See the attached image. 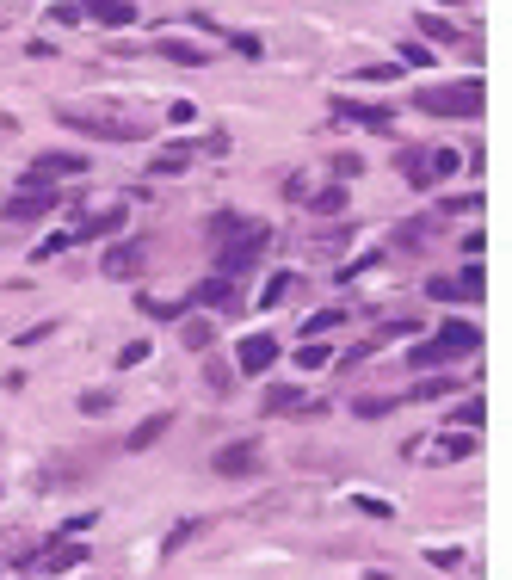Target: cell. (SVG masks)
Segmentation results:
<instances>
[{"label":"cell","mask_w":512,"mask_h":580,"mask_svg":"<svg viewBox=\"0 0 512 580\" xmlns=\"http://www.w3.org/2000/svg\"><path fill=\"white\" fill-rule=\"evenodd\" d=\"M50 334H56V321H38V328H25V334H19V346H38V340H50Z\"/></svg>","instance_id":"44"},{"label":"cell","mask_w":512,"mask_h":580,"mask_svg":"<svg viewBox=\"0 0 512 580\" xmlns=\"http://www.w3.org/2000/svg\"><path fill=\"white\" fill-rule=\"evenodd\" d=\"M340 321H346V309H315L303 321V334H327V328H340Z\"/></svg>","instance_id":"29"},{"label":"cell","mask_w":512,"mask_h":580,"mask_svg":"<svg viewBox=\"0 0 512 580\" xmlns=\"http://www.w3.org/2000/svg\"><path fill=\"white\" fill-rule=\"evenodd\" d=\"M75 7H81L87 19H99V25H112V31H124V25L136 19V0H75Z\"/></svg>","instance_id":"10"},{"label":"cell","mask_w":512,"mask_h":580,"mask_svg":"<svg viewBox=\"0 0 512 580\" xmlns=\"http://www.w3.org/2000/svg\"><path fill=\"white\" fill-rule=\"evenodd\" d=\"M253 469H260V445H253V439L216 451V476H253Z\"/></svg>","instance_id":"8"},{"label":"cell","mask_w":512,"mask_h":580,"mask_svg":"<svg viewBox=\"0 0 512 580\" xmlns=\"http://www.w3.org/2000/svg\"><path fill=\"white\" fill-rule=\"evenodd\" d=\"M204 383H210V389H216V395H229V389H235V383H229V371H223V365H204Z\"/></svg>","instance_id":"41"},{"label":"cell","mask_w":512,"mask_h":580,"mask_svg":"<svg viewBox=\"0 0 512 580\" xmlns=\"http://www.w3.org/2000/svg\"><path fill=\"white\" fill-rule=\"evenodd\" d=\"M321 365H334V352H327L321 340H309V346H297V371H321Z\"/></svg>","instance_id":"25"},{"label":"cell","mask_w":512,"mask_h":580,"mask_svg":"<svg viewBox=\"0 0 512 580\" xmlns=\"http://www.w3.org/2000/svg\"><path fill=\"white\" fill-rule=\"evenodd\" d=\"M192 118H198L192 99H173V105H167V124H192Z\"/></svg>","instance_id":"37"},{"label":"cell","mask_w":512,"mask_h":580,"mask_svg":"<svg viewBox=\"0 0 512 580\" xmlns=\"http://www.w3.org/2000/svg\"><path fill=\"white\" fill-rule=\"evenodd\" d=\"M272 365H278V340H272V334H247V340H241V352H235V371L266 377Z\"/></svg>","instance_id":"6"},{"label":"cell","mask_w":512,"mask_h":580,"mask_svg":"<svg viewBox=\"0 0 512 580\" xmlns=\"http://www.w3.org/2000/svg\"><path fill=\"white\" fill-rule=\"evenodd\" d=\"M426 562H432V568H445V574H451V568H457L463 556H457V550H426Z\"/></svg>","instance_id":"46"},{"label":"cell","mask_w":512,"mask_h":580,"mask_svg":"<svg viewBox=\"0 0 512 580\" xmlns=\"http://www.w3.org/2000/svg\"><path fill=\"white\" fill-rule=\"evenodd\" d=\"M352 506H358V513H371V519H389V506H383V500H371V494H358Z\"/></svg>","instance_id":"47"},{"label":"cell","mask_w":512,"mask_h":580,"mask_svg":"<svg viewBox=\"0 0 512 580\" xmlns=\"http://www.w3.org/2000/svg\"><path fill=\"white\" fill-rule=\"evenodd\" d=\"M457 284H463V297L475 303V297H482V290H488V272H482V260H463V272H457Z\"/></svg>","instance_id":"21"},{"label":"cell","mask_w":512,"mask_h":580,"mask_svg":"<svg viewBox=\"0 0 512 580\" xmlns=\"http://www.w3.org/2000/svg\"><path fill=\"white\" fill-rule=\"evenodd\" d=\"M266 247H272V229L266 223H241L235 235L216 241V278H241L266 260Z\"/></svg>","instance_id":"2"},{"label":"cell","mask_w":512,"mask_h":580,"mask_svg":"<svg viewBox=\"0 0 512 580\" xmlns=\"http://www.w3.org/2000/svg\"><path fill=\"white\" fill-rule=\"evenodd\" d=\"M358 173H364L358 155H334V179H358Z\"/></svg>","instance_id":"40"},{"label":"cell","mask_w":512,"mask_h":580,"mask_svg":"<svg viewBox=\"0 0 512 580\" xmlns=\"http://www.w3.org/2000/svg\"><path fill=\"white\" fill-rule=\"evenodd\" d=\"M179 340H186L192 352H210V346H216V328H210V321H186V328H179Z\"/></svg>","instance_id":"22"},{"label":"cell","mask_w":512,"mask_h":580,"mask_svg":"<svg viewBox=\"0 0 512 580\" xmlns=\"http://www.w3.org/2000/svg\"><path fill=\"white\" fill-rule=\"evenodd\" d=\"M62 247H75V235H50V241H38V247H31V260H56Z\"/></svg>","instance_id":"32"},{"label":"cell","mask_w":512,"mask_h":580,"mask_svg":"<svg viewBox=\"0 0 512 580\" xmlns=\"http://www.w3.org/2000/svg\"><path fill=\"white\" fill-rule=\"evenodd\" d=\"M414 105L432 112V118H482L488 112V87H482V75H469V81H451V87H420Z\"/></svg>","instance_id":"1"},{"label":"cell","mask_w":512,"mask_h":580,"mask_svg":"<svg viewBox=\"0 0 512 580\" xmlns=\"http://www.w3.org/2000/svg\"><path fill=\"white\" fill-rule=\"evenodd\" d=\"M401 62H408V68H432V50L426 44H401Z\"/></svg>","instance_id":"38"},{"label":"cell","mask_w":512,"mask_h":580,"mask_svg":"<svg viewBox=\"0 0 512 580\" xmlns=\"http://www.w3.org/2000/svg\"><path fill=\"white\" fill-rule=\"evenodd\" d=\"M44 568H50V574H62V568H81V550H50V556H44Z\"/></svg>","instance_id":"34"},{"label":"cell","mask_w":512,"mask_h":580,"mask_svg":"<svg viewBox=\"0 0 512 580\" xmlns=\"http://www.w3.org/2000/svg\"><path fill=\"white\" fill-rule=\"evenodd\" d=\"M105 408H112V389H87L81 395V414H105Z\"/></svg>","instance_id":"35"},{"label":"cell","mask_w":512,"mask_h":580,"mask_svg":"<svg viewBox=\"0 0 512 580\" xmlns=\"http://www.w3.org/2000/svg\"><path fill=\"white\" fill-rule=\"evenodd\" d=\"M334 118L364 124V130H395V118L383 112V105H358V99H334Z\"/></svg>","instance_id":"11"},{"label":"cell","mask_w":512,"mask_h":580,"mask_svg":"<svg viewBox=\"0 0 512 580\" xmlns=\"http://www.w3.org/2000/svg\"><path fill=\"white\" fill-rule=\"evenodd\" d=\"M192 531H198V519H179V525H173V531H167V550H179V543H186V537H192Z\"/></svg>","instance_id":"45"},{"label":"cell","mask_w":512,"mask_h":580,"mask_svg":"<svg viewBox=\"0 0 512 580\" xmlns=\"http://www.w3.org/2000/svg\"><path fill=\"white\" fill-rule=\"evenodd\" d=\"M235 229H241V216H235V210H210V223H204V235H210V247H216V241H223V235H235Z\"/></svg>","instance_id":"24"},{"label":"cell","mask_w":512,"mask_h":580,"mask_svg":"<svg viewBox=\"0 0 512 580\" xmlns=\"http://www.w3.org/2000/svg\"><path fill=\"white\" fill-rule=\"evenodd\" d=\"M186 167H192V149H186V142H173V149H161V155L149 161V179H155V173H186Z\"/></svg>","instance_id":"17"},{"label":"cell","mask_w":512,"mask_h":580,"mask_svg":"<svg viewBox=\"0 0 512 580\" xmlns=\"http://www.w3.org/2000/svg\"><path fill=\"white\" fill-rule=\"evenodd\" d=\"M31 173H38V179H75V173H87V155H75V149H50V155L31 161Z\"/></svg>","instance_id":"9"},{"label":"cell","mask_w":512,"mask_h":580,"mask_svg":"<svg viewBox=\"0 0 512 580\" xmlns=\"http://www.w3.org/2000/svg\"><path fill=\"white\" fill-rule=\"evenodd\" d=\"M124 223H130V210L124 204H105V210H93L87 223L75 229V241H112V235H124Z\"/></svg>","instance_id":"7"},{"label":"cell","mask_w":512,"mask_h":580,"mask_svg":"<svg viewBox=\"0 0 512 580\" xmlns=\"http://www.w3.org/2000/svg\"><path fill=\"white\" fill-rule=\"evenodd\" d=\"M142 358H149V340H130V346H124V352H118V365H124V371H130V365H142Z\"/></svg>","instance_id":"39"},{"label":"cell","mask_w":512,"mask_h":580,"mask_svg":"<svg viewBox=\"0 0 512 580\" xmlns=\"http://www.w3.org/2000/svg\"><path fill=\"white\" fill-rule=\"evenodd\" d=\"M401 75V62L389 68V62H371V68H358V81H395Z\"/></svg>","instance_id":"36"},{"label":"cell","mask_w":512,"mask_h":580,"mask_svg":"<svg viewBox=\"0 0 512 580\" xmlns=\"http://www.w3.org/2000/svg\"><path fill=\"white\" fill-rule=\"evenodd\" d=\"M364 580H389V574H364Z\"/></svg>","instance_id":"48"},{"label":"cell","mask_w":512,"mask_h":580,"mask_svg":"<svg viewBox=\"0 0 512 580\" xmlns=\"http://www.w3.org/2000/svg\"><path fill=\"white\" fill-rule=\"evenodd\" d=\"M56 124L62 130H81V136H105V142H136L142 130L112 118V112H87V105H56Z\"/></svg>","instance_id":"4"},{"label":"cell","mask_w":512,"mask_h":580,"mask_svg":"<svg viewBox=\"0 0 512 580\" xmlns=\"http://www.w3.org/2000/svg\"><path fill=\"white\" fill-rule=\"evenodd\" d=\"M290 284H297V272H272L266 290H260V309H278V303L290 297Z\"/></svg>","instance_id":"20"},{"label":"cell","mask_w":512,"mask_h":580,"mask_svg":"<svg viewBox=\"0 0 512 580\" xmlns=\"http://www.w3.org/2000/svg\"><path fill=\"white\" fill-rule=\"evenodd\" d=\"M426 297H432V303H469L457 278H432V284H426Z\"/></svg>","instance_id":"26"},{"label":"cell","mask_w":512,"mask_h":580,"mask_svg":"<svg viewBox=\"0 0 512 580\" xmlns=\"http://www.w3.org/2000/svg\"><path fill=\"white\" fill-rule=\"evenodd\" d=\"M395 167H401V179H408L414 192H432V161H426V149H401Z\"/></svg>","instance_id":"13"},{"label":"cell","mask_w":512,"mask_h":580,"mask_svg":"<svg viewBox=\"0 0 512 580\" xmlns=\"http://www.w3.org/2000/svg\"><path fill=\"white\" fill-rule=\"evenodd\" d=\"M420 31H426V38H438V44H457L463 38V31L451 19H438V13H420Z\"/></svg>","instance_id":"23"},{"label":"cell","mask_w":512,"mask_h":580,"mask_svg":"<svg viewBox=\"0 0 512 580\" xmlns=\"http://www.w3.org/2000/svg\"><path fill=\"white\" fill-rule=\"evenodd\" d=\"M482 420H488V402H482V395H469V402L457 408V426H469V432H475Z\"/></svg>","instance_id":"30"},{"label":"cell","mask_w":512,"mask_h":580,"mask_svg":"<svg viewBox=\"0 0 512 580\" xmlns=\"http://www.w3.org/2000/svg\"><path fill=\"white\" fill-rule=\"evenodd\" d=\"M432 229H438V216H408V223L395 229V247H401V253H420V247L432 241Z\"/></svg>","instance_id":"14"},{"label":"cell","mask_w":512,"mask_h":580,"mask_svg":"<svg viewBox=\"0 0 512 580\" xmlns=\"http://www.w3.org/2000/svg\"><path fill=\"white\" fill-rule=\"evenodd\" d=\"M303 204H309L315 216H340V210L352 204V192H346V186H321V192H309Z\"/></svg>","instance_id":"16"},{"label":"cell","mask_w":512,"mask_h":580,"mask_svg":"<svg viewBox=\"0 0 512 580\" xmlns=\"http://www.w3.org/2000/svg\"><path fill=\"white\" fill-rule=\"evenodd\" d=\"M142 303V315H155V321H173V315H186L192 303H161V297H136Z\"/></svg>","instance_id":"28"},{"label":"cell","mask_w":512,"mask_h":580,"mask_svg":"<svg viewBox=\"0 0 512 580\" xmlns=\"http://www.w3.org/2000/svg\"><path fill=\"white\" fill-rule=\"evenodd\" d=\"M186 303H210V309H235V278H204V284H192V297Z\"/></svg>","instance_id":"12"},{"label":"cell","mask_w":512,"mask_h":580,"mask_svg":"<svg viewBox=\"0 0 512 580\" xmlns=\"http://www.w3.org/2000/svg\"><path fill=\"white\" fill-rule=\"evenodd\" d=\"M56 179H38V173H25L19 179V192H7V210H0V216H7V223H38V216H50L56 210Z\"/></svg>","instance_id":"3"},{"label":"cell","mask_w":512,"mask_h":580,"mask_svg":"<svg viewBox=\"0 0 512 580\" xmlns=\"http://www.w3.org/2000/svg\"><path fill=\"white\" fill-rule=\"evenodd\" d=\"M155 260V241L149 235H130V241H112V247H105V278H142V266H149Z\"/></svg>","instance_id":"5"},{"label":"cell","mask_w":512,"mask_h":580,"mask_svg":"<svg viewBox=\"0 0 512 580\" xmlns=\"http://www.w3.org/2000/svg\"><path fill=\"white\" fill-rule=\"evenodd\" d=\"M155 50H161L167 62H179V68H204V50L186 44V38H155Z\"/></svg>","instance_id":"15"},{"label":"cell","mask_w":512,"mask_h":580,"mask_svg":"<svg viewBox=\"0 0 512 580\" xmlns=\"http://www.w3.org/2000/svg\"><path fill=\"white\" fill-rule=\"evenodd\" d=\"M426 161H432V179H451V173L463 167V155H457V149H438V155H426Z\"/></svg>","instance_id":"31"},{"label":"cell","mask_w":512,"mask_h":580,"mask_svg":"<svg viewBox=\"0 0 512 580\" xmlns=\"http://www.w3.org/2000/svg\"><path fill=\"white\" fill-rule=\"evenodd\" d=\"M389 408H395V395H364V402H352V414H358V420H383Z\"/></svg>","instance_id":"27"},{"label":"cell","mask_w":512,"mask_h":580,"mask_svg":"<svg viewBox=\"0 0 512 580\" xmlns=\"http://www.w3.org/2000/svg\"><path fill=\"white\" fill-rule=\"evenodd\" d=\"M229 44H235L241 56H260V38H253V31H229Z\"/></svg>","instance_id":"43"},{"label":"cell","mask_w":512,"mask_h":580,"mask_svg":"<svg viewBox=\"0 0 512 580\" xmlns=\"http://www.w3.org/2000/svg\"><path fill=\"white\" fill-rule=\"evenodd\" d=\"M451 389H457L451 377H426V383H420L414 395H420V402H438V395H451Z\"/></svg>","instance_id":"33"},{"label":"cell","mask_w":512,"mask_h":580,"mask_svg":"<svg viewBox=\"0 0 512 580\" xmlns=\"http://www.w3.org/2000/svg\"><path fill=\"white\" fill-rule=\"evenodd\" d=\"M290 408H303V389H297V383L266 389V414H290Z\"/></svg>","instance_id":"19"},{"label":"cell","mask_w":512,"mask_h":580,"mask_svg":"<svg viewBox=\"0 0 512 580\" xmlns=\"http://www.w3.org/2000/svg\"><path fill=\"white\" fill-rule=\"evenodd\" d=\"M167 426H173V414H149V420H142V426L130 432V451H149V445L161 439V432H167Z\"/></svg>","instance_id":"18"},{"label":"cell","mask_w":512,"mask_h":580,"mask_svg":"<svg viewBox=\"0 0 512 580\" xmlns=\"http://www.w3.org/2000/svg\"><path fill=\"white\" fill-rule=\"evenodd\" d=\"M475 439H438V457H469Z\"/></svg>","instance_id":"42"}]
</instances>
